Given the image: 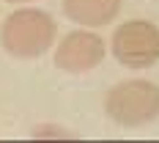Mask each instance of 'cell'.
<instances>
[{
  "instance_id": "6da1fadb",
  "label": "cell",
  "mask_w": 159,
  "mask_h": 143,
  "mask_svg": "<svg viewBox=\"0 0 159 143\" xmlns=\"http://www.w3.org/2000/svg\"><path fill=\"white\" fill-rule=\"evenodd\" d=\"M55 31L58 28L49 14L39 8H19L6 19L0 41L14 58H39L52 47Z\"/></svg>"
},
{
  "instance_id": "7a4b0ae2",
  "label": "cell",
  "mask_w": 159,
  "mask_h": 143,
  "mask_svg": "<svg viewBox=\"0 0 159 143\" xmlns=\"http://www.w3.org/2000/svg\"><path fill=\"white\" fill-rule=\"evenodd\" d=\"M104 110L121 127H143L159 116V85L148 80H126L110 88Z\"/></svg>"
},
{
  "instance_id": "3957f363",
  "label": "cell",
  "mask_w": 159,
  "mask_h": 143,
  "mask_svg": "<svg viewBox=\"0 0 159 143\" xmlns=\"http://www.w3.org/2000/svg\"><path fill=\"white\" fill-rule=\"evenodd\" d=\"M112 55L129 69H148L159 61V28L145 19L124 22L112 33Z\"/></svg>"
},
{
  "instance_id": "277c9868",
  "label": "cell",
  "mask_w": 159,
  "mask_h": 143,
  "mask_svg": "<svg viewBox=\"0 0 159 143\" xmlns=\"http://www.w3.org/2000/svg\"><path fill=\"white\" fill-rule=\"evenodd\" d=\"M102 58H104V41L99 33L91 31H74L63 36V41L55 50V66L69 74L88 72L102 64Z\"/></svg>"
},
{
  "instance_id": "5b68a950",
  "label": "cell",
  "mask_w": 159,
  "mask_h": 143,
  "mask_svg": "<svg viewBox=\"0 0 159 143\" xmlns=\"http://www.w3.org/2000/svg\"><path fill=\"white\" fill-rule=\"evenodd\" d=\"M63 11L80 25L102 28L115 19V14L121 11V0H63Z\"/></svg>"
},
{
  "instance_id": "8992f818",
  "label": "cell",
  "mask_w": 159,
  "mask_h": 143,
  "mask_svg": "<svg viewBox=\"0 0 159 143\" xmlns=\"http://www.w3.org/2000/svg\"><path fill=\"white\" fill-rule=\"evenodd\" d=\"M33 138H36V141H44V138H58V141H74L77 135H74V132H69V129H61V127H55V124H49V127H39V129H33Z\"/></svg>"
},
{
  "instance_id": "52a82bcc",
  "label": "cell",
  "mask_w": 159,
  "mask_h": 143,
  "mask_svg": "<svg viewBox=\"0 0 159 143\" xmlns=\"http://www.w3.org/2000/svg\"><path fill=\"white\" fill-rule=\"evenodd\" d=\"M8 3H25V0H8Z\"/></svg>"
}]
</instances>
